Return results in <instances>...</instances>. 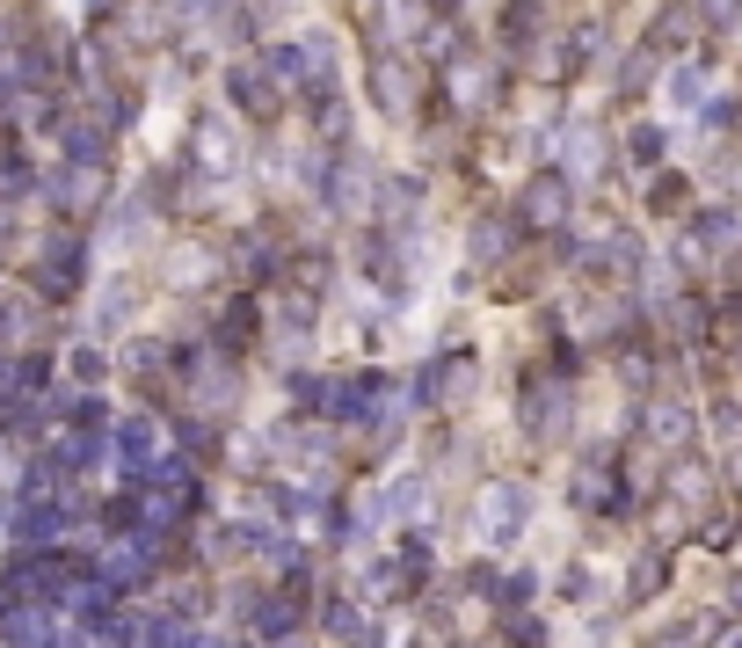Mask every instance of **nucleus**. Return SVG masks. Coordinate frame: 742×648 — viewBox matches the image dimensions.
Returning <instances> with one entry per match:
<instances>
[{"mask_svg":"<svg viewBox=\"0 0 742 648\" xmlns=\"http://www.w3.org/2000/svg\"><path fill=\"white\" fill-rule=\"evenodd\" d=\"M532 518H539V495L524 481H481V495H473V540L481 546H518L532 532Z\"/></svg>","mask_w":742,"mask_h":648,"instance_id":"obj_1","label":"nucleus"},{"mask_svg":"<svg viewBox=\"0 0 742 648\" xmlns=\"http://www.w3.org/2000/svg\"><path fill=\"white\" fill-rule=\"evenodd\" d=\"M81 270H87V248L73 241V233H52V241L36 248V263H30V284H36V292H44V299H73V292H81V284H87Z\"/></svg>","mask_w":742,"mask_h":648,"instance_id":"obj_2","label":"nucleus"},{"mask_svg":"<svg viewBox=\"0 0 742 648\" xmlns=\"http://www.w3.org/2000/svg\"><path fill=\"white\" fill-rule=\"evenodd\" d=\"M255 641H270V648H284V641H299L306 634V597L284 583V590H270V597H255Z\"/></svg>","mask_w":742,"mask_h":648,"instance_id":"obj_3","label":"nucleus"},{"mask_svg":"<svg viewBox=\"0 0 742 648\" xmlns=\"http://www.w3.org/2000/svg\"><path fill=\"white\" fill-rule=\"evenodd\" d=\"M138 306H146V292H138L132 278H103V284H95V335L132 328V321H138Z\"/></svg>","mask_w":742,"mask_h":648,"instance_id":"obj_4","label":"nucleus"},{"mask_svg":"<svg viewBox=\"0 0 742 648\" xmlns=\"http://www.w3.org/2000/svg\"><path fill=\"white\" fill-rule=\"evenodd\" d=\"M335 648H372V605L364 597H328V613H321Z\"/></svg>","mask_w":742,"mask_h":648,"instance_id":"obj_5","label":"nucleus"},{"mask_svg":"<svg viewBox=\"0 0 742 648\" xmlns=\"http://www.w3.org/2000/svg\"><path fill=\"white\" fill-rule=\"evenodd\" d=\"M66 372H73V394H103V386L117 379V357H109L103 343H73V351H66Z\"/></svg>","mask_w":742,"mask_h":648,"instance_id":"obj_6","label":"nucleus"},{"mask_svg":"<svg viewBox=\"0 0 742 648\" xmlns=\"http://www.w3.org/2000/svg\"><path fill=\"white\" fill-rule=\"evenodd\" d=\"M597 590H605V576H597L589 561H568V576H561V597H568V605H583V597H597Z\"/></svg>","mask_w":742,"mask_h":648,"instance_id":"obj_7","label":"nucleus"},{"mask_svg":"<svg viewBox=\"0 0 742 648\" xmlns=\"http://www.w3.org/2000/svg\"><path fill=\"white\" fill-rule=\"evenodd\" d=\"M502 641H510V648H546V627L524 619V613H510V619H502Z\"/></svg>","mask_w":742,"mask_h":648,"instance_id":"obj_8","label":"nucleus"},{"mask_svg":"<svg viewBox=\"0 0 742 648\" xmlns=\"http://www.w3.org/2000/svg\"><path fill=\"white\" fill-rule=\"evenodd\" d=\"M524 205H532L539 227H546V219H561V205H568V197H561V182H532V197H524Z\"/></svg>","mask_w":742,"mask_h":648,"instance_id":"obj_9","label":"nucleus"}]
</instances>
